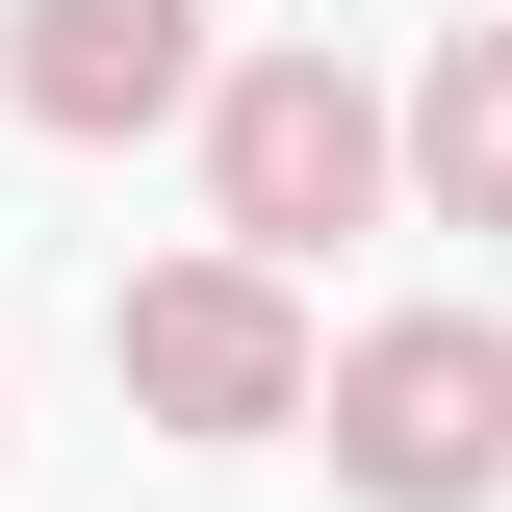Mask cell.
Here are the masks:
<instances>
[{
    "mask_svg": "<svg viewBox=\"0 0 512 512\" xmlns=\"http://www.w3.org/2000/svg\"><path fill=\"white\" fill-rule=\"evenodd\" d=\"M103 359H128V410H154V436H205V461H256V436H308V410H333L308 308H282L256 256H154V282L103 308Z\"/></svg>",
    "mask_w": 512,
    "mask_h": 512,
    "instance_id": "3957f363",
    "label": "cell"
},
{
    "mask_svg": "<svg viewBox=\"0 0 512 512\" xmlns=\"http://www.w3.org/2000/svg\"><path fill=\"white\" fill-rule=\"evenodd\" d=\"M0 103L52 154H128V128L231 103V52H205V0H0Z\"/></svg>",
    "mask_w": 512,
    "mask_h": 512,
    "instance_id": "277c9868",
    "label": "cell"
},
{
    "mask_svg": "<svg viewBox=\"0 0 512 512\" xmlns=\"http://www.w3.org/2000/svg\"><path fill=\"white\" fill-rule=\"evenodd\" d=\"M410 180V128L359 103L333 52H231V103H205V256H256V282H308L359 205Z\"/></svg>",
    "mask_w": 512,
    "mask_h": 512,
    "instance_id": "6da1fadb",
    "label": "cell"
},
{
    "mask_svg": "<svg viewBox=\"0 0 512 512\" xmlns=\"http://www.w3.org/2000/svg\"><path fill=\"white\" fill-rule=\"evenodd\" d=\"M410 205L512 231V26H436V103H410Z\"/></svg>",
    "mask_w": 512,
    "mask_h": 512,
    "instance_id": "5b68a950",
    "label": "cell"
},
{
    "mask_svg": "<svg viewBox=\"0 0 512 512\" xmlns=\"http://www.w3.org/2000/svg\"><path fill=\"white\" fill-rule=\"evenodd\" d=\"M333 487L359 512H487L512 487V333L487 308H384V333H333Z\"/></svg>",
    "mask_w": 512,
    "mask_h": 512,
    "instance_id": "7a4b0ae2",
    "label": "cell"
}]
</instances>
